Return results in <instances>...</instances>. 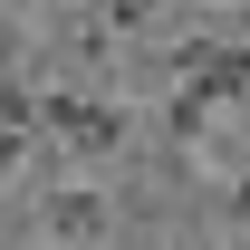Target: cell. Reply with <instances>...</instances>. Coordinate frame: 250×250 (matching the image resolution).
<instances>
[{
    "instance_id": "1",
    "label": "cell",
    "mask_w": 250,
    "mask_h": 250,
    "mask_svg": "<svg viewBox=\"0 0 250 250\" xmlns=\"http://www.w3.org/2000/svg\"><path fill=\"white\" fill-rule=\"evenodd\" d=\"M231 96H250V39H231V48H221L202 77H183V87H173V106H164V135H173V145L192 154V145L212 135V116L231 106Z\"/></svg>"
},
{
    "instance_id": "2",
    "label": "cell",
    "mask_w": 250,
    "mask_h": 250,
    "mask_svg": "<svg viewBox=\"0 0 250 250\" xmlns=\"http://www.w3.org/2000/svg\"><path fill=\"white\" fill-rule=\"evenodd\" d=\"M39 125H48V135H58L67 154H116L125 135H135V116H125L116 96H77V87H39Z\"/></svg>"
},
{
    "instance_id": "3",
    "label": "cell",
    "mask_w": 250,
    "mask_h": 250,
    "mask_svg": "<svg viewBox=\"0 0 250 250\" xmlns=\"http://www.w3.org/2000/svg\"><path fill=\"white\" fill-rule=\"evenodd\" d=\"M39 221H48V241H77V250H87V241H106V221H116V212H106V192L77 173V183H58L48 202H39Z\"/></svg>"
},
{
    "instance_id": "4",
    "label": "cell",
    "mask_w": 250,
    "mask_h": 250,
    "mask_svg": "<svg viewBox=\"0 0 250 250\" xmlns=\"http://www.w3.org/2000/svg\"><path fill=\"white\" fill-rule=\"evenodd\" d=\"M221 48H231V39H221V29H183V39H173V48H164V77L183 87V77H202V67H212Z\"/></svg>"
},
{
    "instance_id": "5",
    "label": "cell",
    "mask_w": 250,
    "mask_h": 250,
    "mask_svg": "<svg viewBox=\"0 0 250 250\" xmlns=\"http://www.w3.org/2000/svg\"><path fill=\"white\" fill-rule=\"evenodd\" d=\"M29 125H39V87L10 77V87H0V135H29Z\"/></svg>"
},
{
    "instance_id": "6",
    "label": "cell",
    "mask_w": 250,
    "mask_h": 250,
    "mask_svg": "<svg viewBox=\"0 0 250 250\" xmlns=\"http://www.w3.org/2000/svg\"><path fill=\"white\" fill-rule=\"evenodd\" d=\"M231 221L250 231V164H241V183H231Z\"/></svg>"
},
{
    "instance_id": "7",
    "label": "cell",
    "mask_w": 250,
    "mask_h": 250,
    "mask_svg": "<svg viewBox=\"0 0 250 250\" xmlns=\"http://www.w3.org/2000/svg\"><path fill=\"white\" fill-rule=\"evenodd\" d=\"M0 87H10V39H0Z\"/></svg>"
}]
</instances>
